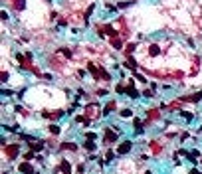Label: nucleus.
I'll list each match as a JSON object with an SVG mask.
<instances>
[{"label":"nucleus","instance_id":"nucleus-1","mask_svg":"<svg viewBox=\"0 0 202 174\" xmlns=\"http://www.w3.org/2000/svg\"><path fill=\"white\" fill-rule=\"evenodd\" d=\"M18 170L22 174H36V170H34V166L30 164V162H22L20 166H18Z\"/></svg>","mask_w":202,"mask_h":174},{"label":"nucleus","instance_id":"nucleus-2","mask_svg":"<svg viewBox=\"0 0 202 174\" xmlns=\"http://www.w3.org/2000/svg\"><path fill=\"white\" fill-rule=\"evenodd\" d=\"M131 146H133V142H131V140H123L121 146L117 148V154H127V152L131 150Z\"/></svg>","mask_w":202,"mask_h":174},{"label":"nucleus","instance_id":"nucleus-3","mask_svg":"<svg viewBox=\"0 0 202 174\" xmlns=\"http://www.w3.org/2000/svg\"><path fill=\"white\" fill-rule=\"evenodd\" d=\"M18 150H20V144H10V146L6 148V154H8V158H16Z\"/></svg>","mask_w":202,"mask_h":174},{"label":"nucleus","instance_id":"nucleus-4","mask_svg":"<svg viewBox=\"0 0 202 174\" xmlns=\"http://www.w3.org/2000/svg\"><path fill=\"white\" fill-rule=\"evenodd\" d=\"M60 170L64 174H72V164L68 162V160H62V164H60Z\"/></svg>","mask_w":202,"mask_h":174},{"label":"nucleus","instance_id":"nucleus-5","mask_svg":"<svg viewBox=\"0 0 202 174\" xmlns=\"http://www.w3.org/2000/svg\"><path fill=\"white\" fill-rule=\"evenodd\" d=\"M105 138H107V142H115L117 140V134L111 129H105Z\"/></svg>","mask_w":202,"mask_h":174},{"label":"nucleus","instance_id":"nucleus-6","mask_svg":"<svg viewBox=\"0 0 202 174\" xmlns=\"http://www.w3.org/2000/svg\"><path fill=\"white\" fill-rule=\"evenodd\" d=\"M113 109H115V103H107V105L103 107V111H101V113H103V117H105V115H109Z\"/></svg>","mask_w":202,"mask_h":174},{"label":"nucleus","instance_id":"nucleus-7","mask_svg":"<svg viewBox=\"0 0 202 174\" xmlns=\"http://www.w3.org/2000/svg\"><path fill=\"white\" fill-rule=\"evenodd\" d=\"M83 146H85V150H89V152H93V150L97 148V144H95L93 140H85V144H83Z\"/></svg>","mask_w":202,"mask_h":174},{"label":"nucleus","instance_id":"nucleus-8","mask_svg":"<svg viewBox=\"0 0 202 174\" xmlns=\"http://www.w3.org/2000/svg\"><path fill=\"white\" fill-rule=\"evenodd\" d=\"M186 101H200L202 99V91H198V93H194V95H188V97H184Z\"/></svg>","mask_w":202,"mask_h":174},{"label":"nucleus","instance_id":"nucleus-9","mask_svg":"<svg viewBox=\"0 0 202 174\" xmlns=\"http://www.w3.org/2000/svg\"><path fill=\"white\" fill-rule=\"evenodd\" d=\"M149 53H151L153 57H155V55H159V45H155V44H153V45H149Z\"/></svg>","mask_w":202,"mask_h":174},{"label":"nucleus","instance_id":"nucleus-10","mask_svg":"<svg viewBox=\"0 0 202 174\" xmlns=\"http://www.w3.org/2000/svg\"><path fill=\"white\" fill-rule=\"evenodd\" d=\"M125 91H127V93H129V95H131V97H133V99H135V97H139V91H137V89H135V87H127V89H125Z\"/></svg>","mask_w":202,"mask_h":174},{"label":"nucleus","instance_id":"nucleus-11","mask_svg":"<svg viewBox=\"0 0 202 174\" xmlns=\"http://www.w3.org/2000/svg\"><path fill=\"white\" fill-rule=\"evenodd\" d=\"M111 44H113V47H117V49H121V47H123V42L119 40V38H113Z\"/></svg>","mask_w":202,"mask_h":174},{"label":"nucleus","instance_id":"nucleus-12","mask_svg":"<svg viewBox=\"0 0 202 174\" xmlns=\"http://www.w3.org/2000/svg\"><path fill=\"white\" fill-rule=\"evenodd\" d=\"M30 146H32V150H42L44 148V142H32Z\"/></svg>","mask_w":202,"mask_h":174},{"label":"nucleus","instance_id":"nucleus-13","mask_svg":"<svg viewBox=\"0 0 202 174\" xmlns=\"http://www.w3.org/2000/svg\"><path fill=\"white\" fill-rule=\"evenodd\" d=\"M48 129H50V132H52V134H60V127H58V125H50Z\"/></svg>","mask_w":202,"mask_h":174},{"label":"nucleus","instance_id":"nucleus-14","mask_svg":"<svg viewBox=\"0 0 202 174\" xmlns=\"http://www.w3.org/2000/svg\"><path fill=\"white\" fill-rule=\"evenodd\" d=\"M62 148H66V150H76V144H74V142H72V144H70V142H64Z\"/></svg>","mask_w":202,"mask_h":174},{"label":"nucleus","instance_id":"nucleus-15","mask_svg":"<svg viewBox=\"0 0 202 174\" xmlns=\"http://www.w3.org/2000/svg\"><path fill=\"white\" fill-rule=\"evenodd\" d=\"M85 111H89V115H95V111H97V107L95 105H91L89 109H85Z\"/></svg>","mask_w":202,"mask_h":174},{"label":"nucleus","instance_id":"nucleus-16","mask_svg":"<svg viewBox=\"0 0 202 174\" xmlns=\"http://www.w3.org/2000/svg\"><path fill=\"white\" fill-rule=\"evenodd\" d=\"M182 117H184V119H186V121H190V119H192V115H190V113H188V111H182Z\"/></svg>","mask_w":202,"mask_h":174},{"label":"nucleus","instance_id":"nucleus-17","mask_svg":"<svg viewBox=\"0 0 202 174\" xmlns=\"http://www.w3.org/2000/svg\"><path fill=\"white\" fill-rule=\"evenodd\" d=\"M121 117H131V111H129V109H123V111H121Z\"/></svg>","mask_w":202,"mask_h":174},{"label":"nucleus","instance_id":"nucleus-18","mask_svg":"<svg viewBox=\"0 0 202 174\" xmlns=\"http://www.w3.org/2000/svg\"><path fill=\"white\" fill-rule=\"evenodd\" d=\"M62 53H64V55H66V57H72V51H70V49H66V47H64V49H62Z\"/></svg>","mask_w":202,"mask_h":174},{"label":"nucleus","instance_id":"nucleus-19","mask_svg":"<svg viewBox=\"0 0 202 174\" xmlns=\"http://www.w3.org/2000/svg\"><path fill=\"white\" fill-rule=\"evenodd\" d=\"M131 4H133L131 0H129V2H121V4H119V8H127V6H131Z\"/></svg>","mask_w":202,"mask_h":174},{"label":"nucleus","instance_id":"nucleus-20","mask_svg":"<svg viewBox=\"0 0 202 174\" xmlns=\"http://www.w3.org/2000/svg\"><path fill=\"white\" fill-rule=\"evenodd\" d=\"M133 49H135V44H129V45H127V51H129V53H131V51H133Z\"/></svg>","mask_w":202,"mask_h":174},{"label":"nucleus","instance_id":"nucleus-21","mask_svg":"<svg viewBox=\"0 0 202 174\" xmlns=\"http://www.w3.org/2000/svg\"><path fill=\"white\" fill-rule=\"evenodd\" d=\"M87 138L89 140H95V132H87Z\"/></svg>","mask_w":202,"mask_h":174},{"label":"nucleus","instance_id":"nucleus-22","mask_svg":"<svg viewBox=\"0 0 202 174\" xmlns=\"http://www.w3.org/2000/svg\"><path fill=\"white\" fill-rule=\"evenodd\" d=\"M190 174H200V170H196V168H192V170H190Z\"/></svg>","mask_w":202,"mask_h":174},{"label":"nucleus","instance_id":"nucleus-23","mask_svg":"<svg viewBox=\"0 0 202 174\" xmlns=\"http://www.w3.org/2000/svg\"><path fill=\"white\" fill-rule=\"evenodd\" d=\"M145 174H153V172H151V170H147V172H145Z\"/></svg>","mask_w":202,"mask_h":174}]
</instances>
